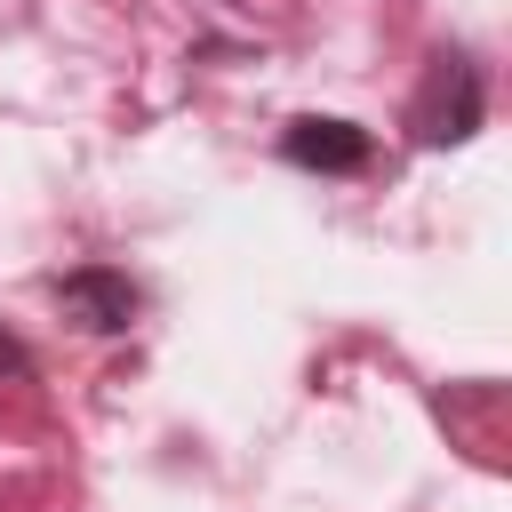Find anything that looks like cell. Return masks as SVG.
Listing matches in <instances>:
<instances>
[{
	"label": "cell",
	"instance_id": "6da1fadb",
	"mask_svg": "<svg viewBox=\"0 0 512 512\" xmlns=\"http://www.w3.org/2000/svg\"><path fill=\"white\" fill-rule=\"evenodd\" d=\"M480 112H488V80H480V64H472L464 48H440L432 72H424V88H416V104H408L416 144H464V136L480 128Z\"/></svg>",
	"mask_w": 512,
	"mask_h": 512
},
{
	"label": "cell",
	"instance_id": "3957f363",
	"mask_svg": "<svg viewBox=\"0 0 512 512\" xmlns=\"http://www.w3.org/2000/svg\"><path fill=\"white\" fill-rule=\"evenodd\" d=\"M280 152H288L296 168L352 176V168H368V160H376V136H368V128H352V120H320V112H304V120H288Z\"/></svg>",
	"mask_w": 512,
	"mask_h": 512
},
{
	"label": "cell",
	"instance_id": "7a4b0ae2",
	"mask_svg": "<svg viewBox=\"0 0 512 512\" xmlns=\"http://www.w3.org/2000/svg\"><path fill=\"white\" fill-rule=\"evenodd\" d=\"M56 304H64V320H72V328L112 336V328H128V320H136V280H128V272H112V264H80V272H64V280H56Z\"/></svg>",
	"mask_w": 512,
	"mask_h": 512
}]
</instances>
